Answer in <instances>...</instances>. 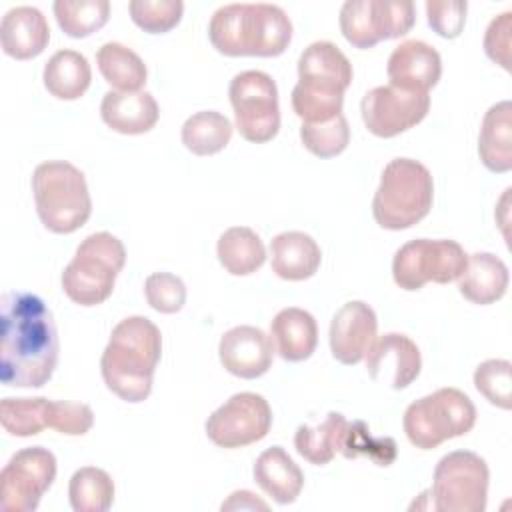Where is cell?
Masks as SVG:
<instances>
[{
  "label": "cell",
  "instance_id": "cell-5",
  "mask_svg": "<svg viewBox=\"0 0 512 512\" xmlns=\"http://www.w3.org/2000/svg\"><path fill=\"white\" fill-rule=\"evenodd\" d=\"M434 182L430 170L412 158L390 160L372 198V216L386 230H406L432 208Z\"/></svg>",
  "mask_w": 512,
  "mask_h": 512
},
{
  "label": "cell",
  "instance_id": "cell-18",
  "mask_svg": "<svg viewBox=\"0 0 512 512\" xmlns=\"http://www.w3.org/2000/svg\"><path fill=\"white\" fill-rule=\"evenodd\" d=\"M352 76L350 60L328 40L312 42L298 58V84L306 88L344 94Z\"/></svg>",
  "mask_w": 512,
  "mask_h": 512
},
{
  "label": "cell",
  "instance_id": "cell-8",
  "mask_svg": "<svg viewBox=\"0 0 512 512\" xmlns=\"http://www.w3.org/2000/svg\"><path fill=\"white\" fill-rule=\"evenodd\" d=\"M488 464L470 450L442 456L432 478V508L438 512H484L488 500Z\"/></svg>",
  "mask_w": 512,
  "mask_h": 512
},
{
  "label": "cell",
  "instance_id": "cell-41",
  "mask_svg": "<svg viewBox=\"0 0 512 512\" xmlns=\"http://www.w3.org/2000/svg\"><path fill=\"white\" fill-rule=\"evenodd\" d=\"M94 424V412L88 404L70 400H50L48 402V428L66 434L82 436Z\"/></svg>",
  "mask_w": 512,
  "mask_h": 512
},
{
  "label": "cell",
  "instance_id": "cell-19",
  "mask_svg": "<svg viewBox=\"0 0 512 512\" xmlns=\"http://www.w3.org/2000/svg\"><path fill=\"white\" fill-rule=\"evenodd\" d=\"M50 40L46 16L34 6L10 8L0 24V44L4 54L16 60H30L44 52Z\"/></svg>",
  "mask_w": 512,
  "mask_h": 512
},
{
  "label": "cell",
  "instance_id": "cell-33",
  "mask_svg": "<svg viewBox=\"0 0 512 512\" xmlns=\"http://www.w3.org/2000/svg\"><path fill=\"white\" fill-rule=\"evenodd\" d=\"M48 398H4L0 402L2 428L12 436H34L48 428Z\"/></svg>",
  "mask_w": 512,
  "mask_h": 512
},
{
  "label": "cell",
  "instance_id": "cell-30",
  "mask_svg": "<svg viewBox=\"0 0 512 512\" xmlns=\"http://www.w3.org/2000/svg\"><path fill=\"white\" fill-rule=\"evenodd\" d=\"M182 144L196 156H210L224 150L232 138L230 120L216 110H202L182 124Z\"/></svg>",
  "mask_w": 512,
  "mask_h": 512
},
{
  "label": "cell",
  "instance_id": "cell-29",
  "mask_svg": "<svg viewBox=\"0 0 512 512\" xmlns=\"http://www.w3.org/2000/svg\"><path fill=\"white\" fill-rule=\"evenodd\" d=\"M346 428L348 420L344 418V414L334 410L328 412L326 420L316 428L302 424L296 428L294 434L296 452L310 464L324 466L336 456V452H340Z\"/></svg>",
  "mask_w": 512,
  "mask_h": 512
},
{
  "label": "cell",
  "instance_id": "cell-14",
  "mask_svg": "<svg viewBox=\"0 0 512 512\" xmlns=\"http://www.w3.org/2000/svg\"><path fill=\"white\" fill-rule=\"evenodd\" d=\"M218 356L230 374L254 380L270 370L274 344L272 338L256 326H234L222 334Z\"/></svg>",
  "mask_w": 512,
  "mask_h": 512
},
{
  "label": "cell",
  "instance_id": "cell-40",
  "mask_svg": "<svg viewBox=\"0 0 512 512\" xmlns=\"http://www.w3.org/2000/svg\"><path fill=\"white\" fill-rule=\"evenodd\" d=\"M148 304L162 314H176L186 302V286L182 278L170 272H154L144 282Z\"/></svg>",
  "mask_w": 512,
  "mask_h": 512
},
{
  "label": "cell",
  "instance_id": "cell-34",
  "mask_svg": "<svg viewBox=\"0 0 512 512\" xmlns=\"http://www.w3.org/2000/svg\"><path fill=\"white\" fill-rule=\"evenodd\" d=\"M300 140L318 158H332L346 150L350 142V128L344 114L334 116L328 122L302 124Z\"/></svg>",
  "mask_w": 512,
  "mask_h": 512
},
{
  "label": "cell",
  "instance_id": "cell-7",
  "mask_svg": "<svg viewBox=\"0 0 512 512\" xmlns=\"http://www.w3.org/2000/svg\"><path fill=\"white\" fill-rule=\"evenodd\" d=\"M474 424L476 408L458 388H438L414 400L402 418L410 444L420 450H432L450 438L464 436Z\"/></svg>",
  "mask_w": 512,
  "mask_h": 512
},
{
  "label": "cell",
  "instance_id": "cell-44",
  "mask_svg": "<svg viewBox=\"0 0 512 512\" xmlns=\"http://www.w3.org/2000/svg\"><path fill=\"white\" fill-rule=\"evenodd\" d=\"M222 510H268V504L248 490H236L220 506Z\"/></svg>",
  "mask_w": 512,
  "mask_h": 512
},
{
  "label": "cell",
  "instance_id": "cell-23",
  "mask_svg": "<svg viewBox=\"0 0 512 512\" xmlns=\"http://www.w3.org/2000/svg\"><path fill=\"white\" fill-rule=\"evenodd\" d=\"M270 338L280 358L302 362L312 356L318 344V324L302 308H282L270 322Z\"/></svg>",
  "mask_w": 512,
  "mask_h": 512
},
{
  "label": "cell",
  "instance_id": "cell-31",
  "mask_svg": "<svg viewBox=\"0 0 512 512\" xmlns=\"http://www.w3.org/2000/svg\"><path fill=\"white\" fill-rule=\"evenodd\" d=\"M68 498L74 512H106L114 502V480L102 468L82 466L70 478Z\"/></svg>",
  "mask_w": 512,
  "mask_h": 512
},
{
  "label": "cell",
  "instance_id": "cell-43",
  "mask_svg": "<svg viewBox=\"0 0 512 512\" xmlns=\"http://www.w3.org/2000/svg\"><path fill=\"white\" fill-rule=\"evenodd\" d=\"M510 34H512V12H504L496 18L486 28L484 34V52L486 56L500 64L506 72L512 70L510 64Z\"/></svg>",
  "mask_w": 512,
  "mask_h": 512
},
{
  "label": "cell",
  "instance_id": "cell-38",
  "mask_svg": "<svg viewBox=\"0 0 512 512\" xmlns=\"http://www.w3.org/2000/svg\"><path fill=\"white\" fill-rule=\"evenodd\" d=\"M370 430L366 428L364 422H348L340 452L346 458H356L360 454L370 456L372 460H376L380 466H388L394 456H396V444L392 438H372L368 434Z\"/></svg>",
  "mask_w": 512,
  "mask_h": 512
},
{
  "label": "cell",
  "instance_id": "cell-11",
  "mask_svg": "<svg viewBox=\"0 0 512 512\" xmlns=\"http://www.w3.org/2000/svg\"><path fill=\"white\" fill-rule=\"evenodd\" d=\"M56 478V456L42 446L12 454L0 472V510L32 512Z\"/></svg>",
  "mask_w": 512,
  "mask_h": 512
},
{
  "label": "cell",
  "instance_id": "cell-17",
  "mask_svg": "<svg viewBox=\"0 0 512 512\" xmlns=\"http://www.w3.org/2000/svg\"><path fill=\"white\" fill-rule=\"evenodd\" d=\"M386 74L390 84L396 88L428 92L442 76V58L428 42L404 40L392 50Z\"/></svg>",
  "mask_w": 512,
  "mask_h": 512
},
{
  "label": "cell",
  "instance_id": "cell-26",
  "mask_svg": "<svg viewBox=\"0 0 512 512\" xmlns=\"http://www.w3.org/2000/svg\"><path fill=\"white\" fill-rule=\"evenodd\" d=\"M42 80L54 98L76 100L88 90L92 70L84 54L76 50H58L48 58Z\"/></svg>",
  "mask_w": 512,
  "mask_h": 512
},
{
  "label": "cell",
  "instance_id": "cell-25",
  "mask_svg": "<svg viewBox=\"0 0 512 512\" xmlns=\"http://www.w3.org/2000/svg\"><path fill=\"white\" fill-rule=\"evenodd\" d=\"M478 154L482 164L492 172H508L512 168V102L492 104L480 126Z\"/></svg>",
  "mask_w": 512,
  "mask_h": 512
},
{
  "label": "cell",
  "instance_id": "cell-12",
  "mask_svg": "<svg viewBox=\"0 0 512 512\" xmlns=\"http://www.w3.org/2000/svg\"><path fill=\"white\" fill-rule=\"evenodd\" d=\"M272 426V410L264 396L238 392L206 420V436L220 448H244L262 440Z\"/></svg>",
  "mask_w": 512,
  "mask_h": 512
},
{
  "label": "cell",
  "instance_id": "cell-39",
  "mask_svg": "<svg viewBox=\"0 0 512 512\" xmlns=\"http://www.w3.org/2000/svg\"><path fill=\"white\" fill-rule=\"evenodd\" d=\"M340 30L356 48L376 46L380 40L374 32L370 0H346L340 8Z\"/></svg>",
  "mask_w": 512,
  "mask_h": 512
},
{
  "label": "cell",
  "instance_id": "cell-1",
  "mask_svg": "<svg viewBox=\"0 0 512 512\" xmlns=\"http://www.w3.org/2000/svg\"><path fill=\"white\" fill-rule=\"evenodd\" d=\"M58 330L46 302L30 292L0 300V380L4 386L40 388L58 364Z\"/></svg>",
  "mask_w": 512,
  "mask_h": 512
},
{
  "label": "cell",
  "instance_id": "cell-21",
  "mask_svg": "<svg viewBox=\"0 0 512 512\" xmlns=\"http://www.w3.org/2000/svg\"><path fill=\"white\" fill-rule=\"evenodd\" d=\"M322 262L318 242L298 230L280 232L270 242V264L272 272L282 280L300 282L312 278Z\"/></svg>",
  "mask_w": 512,
  "mask_h": 512
},
{
  "label": "cell",
  "instance_id": "cell-32",
  "mask_svg": "<svg viewBox=\"0 0 512 512\" xmlns=\"http://www.w3.org/2000/svg\"><path fill=\"white\" fill-rule=\"evenodd\" d=\"M52 10L58 26L72 38L90 36L110 18L108 0H56Z\"/></svg>",
  "mask_w": 512,
  "mask_h": 512
},
{
  "label": "cell",
  "instance_id": "cell-28",
  "mask_svg": "<svg viewBox=\"0 0 512 512\" xmlns=\"http://www.w3.org/2000/svg\"><path fill=\"white\" fill-rule=\"evenodd\" d=\"M96 64L104 80L118 92H140L148 70L144 60L120 42H106L96 52Z\"/></svg>",
  "mask_w": 512,
  "mask_h": 512
},
{
  "label": "cell",
  "instance_id": "cell-27",
  "mask_svg": "<svg viewBox=\"0 0 512 512\" xmlns=\"http://www.w3.org/2000/svg\"><path fill=\"white\" fill-rule=\"evenodd\" d=\"M216 254L222 268L232 276H248L266 260L262 238L248 226H232L224 230L218 238Z\"/></svg>",
  "mask_w": 512,
  "mask_h": 512
},
{
  "label": "cell",
  "instance_id": "cell-24",
  "mask_svg": "<svg viewBox=\"0 0 512 512\" xmlns=\"http://www.w3.org/2000/svg\"><path fill=\"white\" fill-rule=\"evenodd\" d=\"M510 274L502 258L490 252H474L468 256V266L458 278L460 294L472 304H492L506 294Z\"/></svg>",
  "mask_w": 512,
  "mask_h": 512
},
{
  "label": "cell",
  "instance_id": "cell-3",
  "mask_svg": "<svg viewBox=\"0 0 512 512\" xmlns=\"http://www.w3.org/2000/svg\"><path fill=\"white\" fill-rule=\"evenodd\" d=\"M212 46L224 56H280L292 40L288 14L266 2L220 6L208 24Z\"/></svg>",
  "mask_w": 512,
  "mask_h": 512
},
{
  "label": "cell",
  "instance_id": "cell-6",
  "mask_svg": "<svg viewBox=\"0 0 512 512\" xmlns=\"http://www.w3.org/2000/svg\"><path fill=\"white\" fill-rule=\"evenodd\" d=\"M124 264V244L110 232H94L80 242L74 258L64 268L62 290L80 306L102 304L110 298Z\"/></svg>",
  "mask_w": 512,
  "mask_h": 512
},
{
  "label": "cell",
  "instance_id": "cell-2",
  "mask_svg": "<svg viewBox=\"0 0 512 512\" xmlns=\"http://www.w3.org/2000/svg\"><path fill=\"white\" fill-rule=\"evenodd\" d=\"M162 354L160 328L146 316L120 320L100 358L102 378L118 398L142 402L152 392V376Z\"/></svg>",
  "mask_w": 512,
  "mask_h": 512
},
{
  "label": "cell",
  "instance_id": "cell-35",
  "mask_svg": "<svg viewBox=\"0 0 512 512\" xmlns=\"http://www.w3.org/2000/svg\"><path fill=\"white\" fill-rule=\"evenodd\" d=\"M476 390L502 410L512 408V364L502 358H490L474 370Z\"/></svg>",
  "mask_w": 512,
  "mask_h": 512
},
{
  "label": "cell",
  "instance_id": "cell-42",
  "mask_svg": "<svg viewBox=\"0 0 512 512\" xmlns=\"http://www.w3.org/2000/svg\"><path fill=\"white\" fill-rule=\"evenodd\" d=\"M466 0H428L426 16L430 28L442 38L460 36L466 22Z\"/></svg>",
  "mask_w": 512,
  "mask_h": 512
},
{
  "label": "cell",
  "instance_id": "cell-22",
  "mask_svg": "<svg viewBox=\"0 0 512 512\" xmlns=\"http://www.w3.org/2000/svg\"><path fill=\"white\" fill-rule=\"evenodd\" d=\"M254 482L278 504H292L304 488L300 466L282 446L266 448L252 466Z\"/></svg>",
  "mask_w": 512,
  "mask_h": 512
},
{
  "label": "cell",
  "instance_id": "cell-13",
  "mask_svg": "<svg viewBox=\"0 0 512 512\" xmlns=\"http://www.w3.org/2000/svg\"><path fill=\"white\" fill-rule=\"evenodd\" d=\"M428 110V92L402 90L392 84L368 90L360 102L364 126L378 138H392L414 128L426 118Z\"/></svg>",
  "mask_w": 512,
  "mask_h": 512
},
{
  "label": "cell",
  "instance_id": "cell-37",
  "mask_svg": "<svg viewBox=\"0 0 512 512\" xmlns=\"http://www.w3.org/2000/svg\"><path fill=\"white\" fill-rule=\"evenodd\" d=\"M132 22L148 34L172 30L184 12L182 0H132L128 4Z\"/></svg>",
  "mask_w": 512,
  "mask_h": 512
},
{
  "label": "cell",
  "instance_id": "cell-15",
  "mask_svg": "<svg viewBox=\"0 0 512 512\" xmlns=\"http://www.w3.org/2000/svg\"><path fill=\"white\" fill-rule=\"evenodd\" d=\"M376 312L362 300L346 302L330 322L332 356L346 364H358L376 340Z\"/></svg>",
  "mask_w": 512,
  "mask_h": 512
},
{
  "label": "cell",
  "instance_id": "cell-10",
  "mask_svg": "<svg viewBox=\"0 0 512 512\" xmlns=\"http://www.w3.org/2000/svg\"><path fill=\"white\" fill-rule=\"evenodd\" d=\"M234 120L240 136L262 144L280 130L278 88L270 74L262 70H244L230 80L228 88Z\"/></svg>",
  "mask_w": 512,
  "mask_h": 512
},
{
  "label": "cell",
  "instance_id": "cell-9",
  "mask_svg": "<svg viewBox=\"0 0 512 512\" xmlns=\"http://www.w3.org/2000/svg\"><path fill=\"white\" fill-rule=\"evenodd\" d=\"M466 266L468 254L456 240L416 238L396 250L392 276L402 290L414 292L426 282H454L462 276Z\"/></svg>",
  "mask_w": 512,
  "mask_h": 512
},
{
  "label": "cell",
  "instance_id": "cell-20",
  "mask_svg": "<svg viewBox=\"0 0 512 512\" xmlns=\"http://www.w3.org/2000/svg\"><path fill=\"white\" fill-rule=\"evenodd\" d=\"M100 116L108 128L120 134H144L160 118L158 102L150 92L110 90L100 102Z\"/></svg>",
  "mask_w": 512,
  "mask_h": 512
},
{
  "label": "cell",
  "instance_id": "cell-36",
  "mask_svg": "<svg viewBox=\"0 0 512 512\" xmlns=\"http://www.w3.org/2000/svg\"><path fill=\"white\" fill-rule=\"evenodd\" d=\"M370 8L378 40L400 38L416 22V6L410 0H370Z\"/></svg>",
  "mask_w": 512,
  "mask_h": 512
},
{
  "label": "cell",
  "instance_id": "cell-16",
  "mask_svg": "<svg viewBox=\"0 0 512 512\" xmlns=\"http://www.w3.org/2000/svg\"><path fill=\"white\" fill-rule=\"evenodd\" d=\"M366 368L374 380H382L390 370V384L394 390L410 386L422 368L420 348L412 338L398 332H388L376 338L366 352Z\"/></svg>",
  "mask_w": 512,
  "mask_h": 512
},
{
  "label": "cell",
  "instance_id": "cell-4",
  "mask_svg": "<svg viewBox=\"0 0 512 512\" xmlns=\"http://www.w3.org/2000/svg\"><path fill=\"white\" fill-rule=\"evenodd\" d=\"M32 194L40 222L54 234H72L92 214V198L82 170L66 160H48L34 168Z\"/></svg>",
  "mask_w": 512,
  "mask_h": 512
}]
</instances>
